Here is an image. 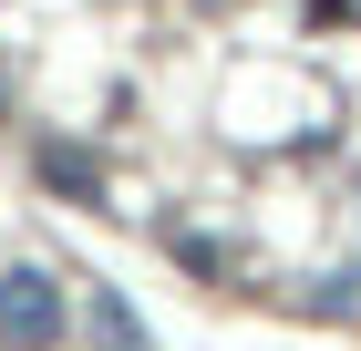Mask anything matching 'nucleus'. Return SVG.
<instances>
[{"instance_id": "1", "label": "nucleus", "mask_w": 361, "mask_h": 351, "mask_svg": "<svg viewBox=\"0 0 361 351\" xmlns=\"http://www.w3.org/2000/svg\"><path fill=\"white\" fill-rule=\"evenodd\" d=\"M0 341H21V351L62 341V290L42 269H0Z\"/></svg>"}, {"instance_id": "2", "label": "nucleus", "mask_w": 361, "mask_h": 351, "mask_svg": "<svg viewBox=\"0 0 361 351\" xmlns=\"http://www.w3.org/2000/svg\"><path fill=\"white\" fill-rule=\"evenodd\" d=\"M42 186L73 196V207H104V165H93L83 145H42Z\"/></svg>"}, {"instance_id": "3", "label": "nucleus", "mask_w": 361, "mask_h": 351, "mask_svg": "<svg viewBox=\"0 0 361 351\" xmlns=\"http://www.w3.org/2000/svg\"><path fill=\"white\" fill-rule=\"evenodd\" d=\"M83 310H93V341H104V351H155V341H145V321L124 310V290H93Z\"/></svg>"}]
</instances>
